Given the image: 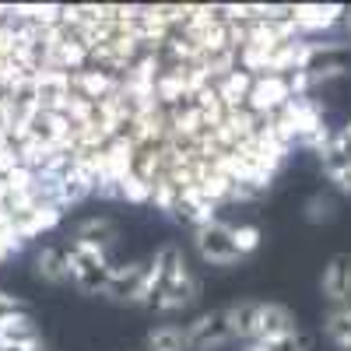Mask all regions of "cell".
<instances>
[{
  "label": "cell",
  "mask_w": 351,
  "mask_h": 351,
  "mask_svg": "<svg viewBox=\"0 0 351 351\" xmlns=\"http://www.w3.org/2000/svg\"><path fill=\"white\" fill-rule=\"evenodd\" d=\"M228 316V327L236 334V341H278L285 334H295L299 330V319L288 306L281 302H256V299H243V302H232L225 306Z\"/></svg>",
  "instance_id": "1"
},
{
  "label": "cell",
  "mask_w": 351,
  "mask_h": 351,
  "mask_svg": "<svg viewBox=\"0 0 351 351\" xmlns=\"http://www.w3.org/2000/svg\"><path fill=\"white\" fill-rule=\"evenodd\" d=\"M197 299H200V281L193 278L186 256L180 253V256L172 260V267H169V274H165V285H162V291L155 295L152 309H155V313H183V309H190Z\"/></svg>",
  "instance_id": "2"
},
{
  "label": "cell",
  "mask_w": 351,
  "mask_h": 351,
  "mask_svg": "<svg viewBox=\"0 0 351 351\" xmlns=\"http://www.w3.org/2000/svg\"><path fill=\"white\" fill-rule=\"evenodd\" d=\"M351 71V46L348 43H309L302 74L316 84H327L334 77H344Z\"/></svg>",
  "instance_id": "3"
},
{
  "label": "cell",
  "mask_w": 351,
  "mask_h": 351,
  "mask_svg": "<svg viewBox=\"0 0 351 351\" xmlns=\"http://www.w3.org/2000/svg\"><path fill=\"white\" fill-rule=\"evenodd\" d=\"M232 228L228 221H211L204 228H193V246H197V256L211 267H236L243 260L239 250H236V239H232Z\"/></svg>",
  "instance_id": "4"
},
{
  "label": "cell",
  "mask_w": 351,
  "mask_h": 351,
  "mask_svg": "<svg viewBox=\"0 0 351 351\" xmlns=\"http://www.w3.org/2000/svg\"><path fill=\"white\" fill-rule=\"evenodd\" d=\"M232 341H236V334H232V327H228L225 309L204 313V316H197L193 324L186 327V348L190 351H221Z\"/></svg>",
  "instance_id": "5"
},
{
  "label": "cell",
  "mask_w": 351,
  "mask_h": 351,
  "mask_svg": "<svg viewBox=\"0 0 351 351\" xmlns=\"http://www.w3.org/2000/svg\"><path fill=\"white\" fill-rule=\"evenodd\" d=\"M288 102H291V84H288V77H281V74H260V77H253L246 109H253L260 120H271V116H278Z\"/></svg>",
  "instance_id": "6"
},
{
  "label": "cell",
  "mask_w": 351,
  "mask_h": 351,
  "mask_svg": "<svg viewBox=\"0 0 351 351\" xmlns=\"http://www.w3.org/2000/svg\"><path fill=\"white\" fill-rule=\"evenodd\" d=\"M74 74L67 71H56V67H39L32 74L36 81V106L39 109H49V112H64L71 95H74Z\"/></svg>",
  "instance_id": "7"
},
{
  "label": "cell",
  "mask_w": 351,
  "mask_h": 351,
  "mask_svg": "<svg viewBox=\"0 0 351 351\" xmlns=\"http://www.w3.org/2000/svg\"><path fill=\"white\" fill-rule=\"evenodd\" d=\"M319 291L324 299L334 302V309L351 306V253H334L319 278Z\"/></svg>",
  "instance_id": "8"
},
{
  "label": "cell",
  "mask_w": 351,
  "mask_h": 351,
  "mask_svg": "<svg viewBox=\"0 0 351 351\" xmlns=\"http://www.w3.org/2000/svg\"><path fill=\"white\" fill-rule=\"evenodd\" d=\"M141 281H144V263H112L109 281H106V299L134 306Z\"/></svg>",
  "instance_id": "9"
},
{
  "label": "cell",
  "mask_w": 351,
  "mask_h": 351,
  "mask_svg": "<svg viewBox=\"0 0 351 351\" xmlns=\"http://www.w3.org/2000/svg\"><path fill=\"white\" fill-rule=\"evenodd\" d=\"M341 18H344V8H337V4H295L291 8V21H295L299 36L324 32V28L337 25Z\"/></svg>",
  "instance_id": "10"
},
{
  "label": "cell",
  "mask_w": 351,
  "mask_h": 351,
  "mask_svg": "<svg viewBox=\"0 0 351 351\" xmlns=\"http://www.w3.org/2000/svg\"><path fill=\"white\" fill-rule=\"evenodd\" d=\"M60 218H64V208H60V204L39 200L28 215L14 218V228H18V236H21V239H36L39 232H49V228L60 225Z\"/></svg>",
  "instance_id": "11"
},
{
  "label": "cell",
  "mask_w": 351,
  "mask_h": 351,
  "mask_svg": "<svg viewBox=\"0 0 351 351\" xmlns=\"http://www.w3.org/2000/svg\"><path fill=\"white\" fill-rule=\"evenodd\" d=\"M71 81H74V95L95 102V106H99L102 99H109L116 88H120V77H112V74H106V71H99V67H84V71H77Z\"/></svg>",
  "instance_id": "12"
},
{
  "label": "cell",
  "mask_w": 351,
  "mask_h": 351,
  "mask_svg": "<svg viewBox=\"0 0 351 351\" xmlns=\"http://www.w3.org/2000/svg\"><path fill=\"white\" fill-rule=\"evenodd\" d=\"M116 239H120V228H116L112 218H84L74 225V239L71 243H88V246H95V250H112Z\"/></svg>",
  "instance_id": "13"
},
{
  "label": "cell",
  "mask_w": 351,
  "mask_h": 351,
  "mask_svg": "<svg viewBox=\"0 0 351 351\" xmlns=\"http://www.w3.org/2000/svg\"><path fill=\"white\" fill-rule=\"evenodd\" d=\"M218 88V99L221 106L232 112V109H246V99H250V88H253V74H246L243 67H236L232 74H225L221 81H215Z\"/></svg>",
  "instance_id": "14"
},
{
  "label": "cell",
  "mask_w": 351,
  "mask_h": 351,
  "mask_svg": "<svg viewBox=\"0 0 351 351\" xmlns=\"http://www.w3.org/2000/svg\"><path fill=\"white\" fill-rule=\"evenodd\" d=\"M32 267H36V278L43 285H67V263H64V253L60 250H53V246H43L32 260Z\"/></svg>",
  "instance_id": "15"
},
{
  "label": "cell",
  "mask_w": 351,
  "mask_h": 351,
  "mask_svg": "<svg viewBox=\"0 0 351 351\" xmlns=\"http://www.w3.org/2000/svg\"><path fill=\"white\" fill-rule=\"evenodd\" d=\"M324 334H327L341 351H351V306H341V309H330V313H327Z\"/></svg>",
  "instance_id": "16"
},
{
  "label": "cell",
  "mask_w": 351,
  "mask_h": 351,
  "mask_svg": "<svg viewBox=\"0 0 351 351\" xmlns=\"http://www.w3.org/2000/svg\"><path fill=\"white\" fill-rule=\"evenodd\" d=\"M148 351H190L186 348V327L162 324L148 334Z\"/></svg>",
  "instance_id": "17"
},
{
  "label": "cell",
  "mask_w": 351,
  "mask_h": 351,
  "mask_svg": "<svg viewBox=\"0 0 351 351\" xmlns=\"http://www.w3.org/2000/svg\"><path fill=\"white\" fill-rule=\"evenodd\" d=\"M302 215L309 225H330L337 218V200L330 193H313L306 204H302Z\"/></svg>",
  "instance_id": "18"
},
{
  "label": "cell",
  "mask_w": 351,
  "mask_h": 351,
  "mask_svg": "<svg viewBox=\"0 0 351 351\" xmlns=\"http://www.w3.org/2000/svg\"><path fill=\"white\" fill-rule=\"evenodd\" d=\"M152 204H155L158 211H165V215H176V211H180V190H176L162 176V180L152 186Z\"/></svg>",
  "instance_id": "19"
},
{
  "label": "cell",
  "mask_w": 351,
  "mask_h": 351,
  "mask_svg": "<svg viewBox=\"0 0 351 351\" xmlns=\"http://www.w3.org/2000/svg\"><path fill=\"white\" fill-rule=\"evenodd\" d=\"M267 351H313V337L309 334H302V330H295V334H285V337H278V341H260Z\"/></svg>",
  "instance_id": "20"
},
{
  "label": "cell",
  "mask_w": 351,
  "mask_h": 351,
  "mask_svg": "<svg viewBox=\"0 0 351 351\" xmlns=\"http://www.w3.org/2000/svg\"><path fill=\"white\" fill-rule=\"evenodd\" d=\"M120 197L130 204H152V183H144L141 176H127L120 183Z\"/></svg>",
  "instance_id": "21"
},
{
  "label": "cell",
  "mask_w": 351,
  "mask_h": 351,
  "mask_svg": "<svg viewBox=\"0 0 351 351\" xmlns=\"http://www.w3.org/2000/svg\"><path fill=\"white\" fill-rule=\"evenodd\" d=\"M232 239H236L239 256H250L260 246V228L256 225H236V228H232Z\"/></svg>",
  "instance_id": "22"
},
{
  "label": "cell",
  "mask_w": 351,
  "mask_h": 351,
  "mask_svg": "<svg viewBox=\"0 0 351 351\" xmlns=\"http://www.w3.org/2000/svg\"><path fill=\"white\" fill-rule=\"evenodd\" d=\"M330 183H334L341 193H348V197H351V165H348V169H337V172H330Z\"/></svg>",
  "instance_id": "23"
},
{
  "label": "cell",
  "mask_w": 351,
  "mask_h": 351,
  "mask_svg": "<svg viewBox=\"0 0 351 351\" xmlns=\"http://www.w3.org/2000/svg\"><path fill=\"white\" fill-rule=\"evenodd\" d=\"M243 351H267V348H263V344H260V341H253V344H246V348H243Z\"/></svg>",
  "instance_id": "24"
},
{
  "label": "cell",
  "mask_w": 351,
  "mask_h": 351,
  "mask_svg": "<svg viewBox=\"0 0 351 351\" xmlns=\"http://www.w3.org/2000/svg\"><path fill=\"white\" fill-rule=\"evenodd\" d=\"M344 25H348V46H351V11H344Z\"/></svg>",
  "instance_id": "25"
}]
</instances>
